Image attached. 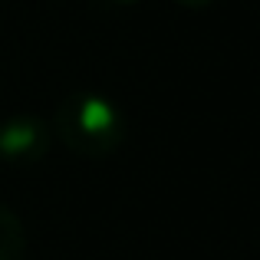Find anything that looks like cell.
Returning a JSON list of instances; mask_svg holds the SVG:
<instances>
[{
	"mask_svg": "<svg viewBox=\"0 0 260 260\" xmlns=\"http://www.w3.org/2000/svg\"><path fill=\"white\" fill-rule=\"evenodd\" d=\"M53 132L70 152L102 158L125 142V115L102 92H73L56 106Z\"/></svg>",
	"mask_w": 260,
	"mask_h": 260,
	"instance_id": "1",
	"label": "cell"
},
{
	"mask_svg": "<svg viewBox=\"0 0 260 260\" xmlns=\"http://www.w3.org/2000/svg\"><path fill=\"white\" fill-rule=\"evenodd\" d=\"M53 142V128L40 115H10L0 122V161L7 165H37L46 158Z\"/></svg>",
	"mask_w": 260,
	"mask_h": 260,
	"instance_id": "2",
	"label": "cell"
},
{
	"mask_svg": "<svg viewBox=\"0 0 260 260\" xmlns=\"http://www.w3.org/2000/svg\"><path fill=\"white\" fill-rule=\"evenodd\" d=\"M23 254H26L23 224L7 204H0V260H23Z\"/></svg>",
	"mask_w": 260,
	"mask_h": 260,
	"instance_id": "3",
	"label": "cell"
},
{
	"mask_svg": "<svg viewBox=\"0 0 260 260\" xmlns=\"http://www.w3.org/2000/svg\"><path fill=\"white\" fill-rule=\"evenodd\" d=\"M175 4H181V7H191V10H201V7H211L214 0H175Z\"/></svg>",
	"mask_w": 260,
	"mask_h": 260,
	"instance_id": "4",
	"label": "cell"
},
{
	"mask_svg": "<svg viewBox=\"0 0 260 260\" xmlns=\"http://www.w3.org/2000/svg\"><path fill=\"white\" fill-rule=\"evenodd\" d=\"M109 4H119V7H132V4H139V0H109Z\"/></svg>",
	"mask_w": 260,
	"mask_h": 260,
	"instance_id": "5",
	"label": "cell"
}]
</instances>
